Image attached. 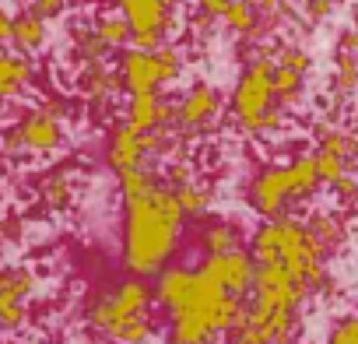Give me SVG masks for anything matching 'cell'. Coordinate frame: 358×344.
Returning a JSON list of instances; mask_svg holds the SVG:
<instances>
[{"mask_svg": "<svg viewBox=\"0 0 358 344\" xmlns=\"http://www.w3.org/2000/svg\"><path fill=\"white\" fill-rule=\"evenodd\" d=\"M183 225L187 211L165 183L144 197L123 201V267L137 278H155L183 243Z\"/></svg>", "mask_w": 358, "mask_h": 344, "instance_id": "6da1fadb", "label": "cell"}, {"mask_svg": "<svg viewBox=\"0 0 358 344\" xmlns=\"http://www.w3.org/2000/svg\"><path fill=\"white\" fill-rule=\"evenodd\" d=\"M250 253L257 264L285 267L309 295L327 288V257L330 253L320 246L313 229L295 215H281V218L264 222L250 239Z\"/></svg>", "mask_w": 358, "mask_h": 344, "instance_id": "7a4b0ae2", "label": "cell"}, {"mask_svg": "<svg viewBox=\"0 0 358 344\" xmlns=\"http://www.w3.org/2000/svg\"><path fill=\"white\" fill-rule=\"evenodd\" d=\"M229 113L236 130L246 137H274L288 127L292 109H285L274 95V53L267 46L257 50L239 71V81L229 99Z\"/></svg>", "mask_w": 358, "mask_h": 344, "instance_id": "3957f363", "label": "cell"}, {"mask_svg": "<svg viewBox=\"0 0 358 344\" xmlns=\"http://www.w3.org/2000/svg\"><path fill=\"white\" fill-rule=\"evenodd\" d=\"M116 8L134 25L130 46H137V50H158L162 43H172L187 25V22H179V15L165 0H116Z\"/></svg>", "mask_w": 358, "mask_h": 344, "instance_id": "277c9868", "label": "cell"}, {"mask_svg": "<svg viewBox=\"0 0 358 344\" xmlns=\"http://www.w3.org/2000/svg\"><path fill=\"white\" fill-rule=\"evenodd\" d=\"M151 302H155V288L144 285V278H127L123 285H116L113 292L99 295L92 306H88V327L92 330H106L109 323L116 320H127V316H141V313H151Z\"/></svg>", "mask_w": 358, "mask_h": 344, "instance_id": "5b68a950", "label": "cell"}, {"mask_svg": "<svg viewBox=\"0 0 358 344\" xmlns=\"http://www.w3.org/2000/svg\"><path fill=\"white\" fill-rule=\"evenodd\" d=\"M222 92L211 81H194L183 95L176 99V127L187 137H197L204 130H211L222 116Z\"/></svg>", "mask_w": 358, "mask_h": 344, "instance_id": "8992f818", "label": "cell"}, {"mask_svg": "<svg viewBox=\"0 0 358 344\" xmlns=\"http://www.w3.org/2000/svg\"><path fill=\"white\" fill-rule=\"evenodd\" d=\"M246 201L264 222L288 215V204H295L292 183H288V165H267L264 172H257L246 190Z\"/></svg>", "mask_w": 358, "mask_h": 344, "instance_id": "52a82bcc", "label": "cell"}, {"mask_svg": "<svg viewBox=\"0 0 358 344\" xmlns=\"http://www.w3.org/2000/svg\"><path fill=\"white\" fill-rule=\"evenodd\" d=\"M109 165L116 172H127V169H141V165H155V134L148 130H137L130 127L127 120L113 127L109 134V151H106Z\"/></svg>", "mask_w": 358, "mask_h": 344, "instance_id": "ba28073f", "label": "cell"}, {"mask_svg": "<svg viewBox=\"0 0 358 344\" xmlns=\"http://www.w3.org/2000/svg\"><path fill=\"white\" fill-rule=\"evenodd\" d=\"M116 71H120V81H123V92H127V95L162 92V88H165L158 50H137V46H127V50H120V64H116Z\"/></svg>", "mask_w": 358, "mask_h": 344, "instance_id": "9c48e42d", "label": "cell"}, {"mask_svg": "<svg viewBox=\"0 0 358 344\" xmlns=\"http://www.w3.org/2000/svg\"><path fill=\"white\" fill-rule=\"evenodd\" d=\"M201 271L211 274L225 292L243 295V299L250 295V288H253V281H257V260H253V253H246V250L215 253V257H208V260L201 264Z\"/></svg>", "mask_w": 358, "mask_h": 344, "instance_id": "30bf717a", "label": "cell"}, {"mask_svg": "<svg viewBox=\"0 0 358 344\" xmlns=\"http://www.w3.org/2000/svg\"><path fill=\"white\" fill-rule=\"evenodd\" d=\"M123 120L137 130H158V127H176V99H162L158 92H141L130 95Z\"/></svg>", "mask_w": 358, "mask_h": 344, "instance_id": "8fae6325", "label": "cell"}, {"mask_svg": "<svg viewBox=\"0 0 358 344\" xmlns=\"http://www.w3.org/2000/svg\"><path fill=\"white\" fill-rule=\"evenodd\" d=\"M18 130H22V141H25L29 151H53V148L64 144V120L57 113H50L46 106L32 109L18 123Z\"/></svg>", "mask_w": 358, "mask_h": 344, "instance_id": "7c38bea8", "label": "cell"}, {"mask_svg": "<svg viewBox=\"0 0 358 344\" xmlns=\"http://www.w3.org/2000/svg\"><path fill=\"white\" fill-rule=\"evenodd\" d=\"M155 302L165 309V313H172V309H179L190 295H194V288H197V271H190V267H162L158 274H155Z\"/></svg>", "mask_w": 358, "mask_h": 344, "instance_id": "4fadbf2b", "label": "cell"}, {"mask_svg": "<svg viewBox=\"0 0 358 344\" xmlns=\"http://www.w3.org/2000/svg\"><path fill=\"white\" fill-rule=\"evenodd\" d=\"M78 92L95 102V106H106L116 99V92H123V81H120V71L109 67L106 60H92V64H81L78 71Z\"/></svg>", "mask_w": 358, "mask_h": 344, "instance_id": "5bb4252c", "label": "cell"}, {"mask_svg": "<svg viewBox=\"0 0 358 344\" xmlns=\"http://www.w3.org/2000/svg\"><path fill=\"white\" fill-rule=\"evenodd\" d=\"M306 225L313 229V236L320 239V246H323L330 257L341 253V246L348 243V225H344V218L334 215V211H313V215L306 218Z\"/></svg>", "mask_w": 358, "mask_h": 344, "instance_id": "9a60e30c", "label": "cell"}, {"mask_svg": "<svg viewBox=\"0 0 358 344\" xmlns=\"http://www.w3.org/2000/svg\"><path fill=\"white\" fill-rule=\"evenodd\" d=\"M316 148L334 151V155H341L348 165H355V162H358V130H351V127H344V123H323L320 134H316Z\"/></svg>", "mask_w": 358, "mask_h": 344, "instance_id": "2e32d148", "label": "cell"}, {"mask_svg": "<svg viewBox=\"0 0 358 344\" xmlns=\"http://www.w3.org/2000/svg\"><path fill=\"white\" fill-rule=\"evenodd\" d=\"M288 183H292V201H309L323 180H320V169H316V155H299L288 162Z\"/></svg>", "mask_w": 358, "mask_h": 344, "instance_id": "e0dca14e", "label": "cell"}, {"mask_svg": "<svg viewBox=\"0 0 358 344\" xmlns=\"http://www.w3.org/2000/svg\"><path fill=\"white\" fill-rule=\"evenodd\" d=\"M92 25H95V32L102 36V43L116 53V50H127L130 43H134V25L127 22V15L116 8V11H99L95 18H92Z\"/></svg>", "mask_w": 358, "mask_h": 344, "instance_id": "ac0fdd59", "label": "cell"}, {"mask_svg": "<svg viewBox=\"0 0 358 344\" xmlns=\"http://www.w3.org/2000/svg\"><path fill=\"white\" fill-rule=\"evenodd\" d=\"M102 337H109L113 344H148L155 337V320L151 313H141V316H127V320H116L102 330Z\"/></svg>", "mask_w": 358, "mask_h": 344, "instance_id": "d6986e66", "label": "cell"}, {"mask_svg": "<svg viewBox=\"0 0 358 344\" xmlns=\"http://www.w3.org/2000/svg\"><path fill=\"white\" fill-rule=\"evenodd\" d=\"M36 78V67L29 57H0V99H11L22 88H29V81Z\"/></svg>", "mask_w": 358, "mask_h": 344, "instance_id": "ffe728a7", "label": "cell"}, {"mask_svg": "<svg viewBox=\"0 0 358 344\" xmlns=\"http://www.w3.org/2000/svg\"><path fill=\"white\" fill-rule=\"evenodd\" d=\"M11 43L22 50V53H36L46 46V18H39L32 8L22 11L15 18V32H11Z\"/></svg>", "mask_w": 358, "mask_h": 344, "instance_id": "44dd1931", "label": "cell"}, {"mask_svg": "<svg viewBox=\"0 0 358 344\" xmlns=\"http://www.w3.org/2000/svg\"><path fill=\"white\" fill-rule=\"evenodd\" d=\"M222 25H225L232 36L253 39V32H257V25H260L257 0H229V8H225V15H222Z\"/></svg>", "mask_w": 358, "mask_h": 344, "instance_id": "7402d4cb", "label": "cell"}, {"mask_svg": "<svg viewBox=\"0 0 358 344\" xmlns=\"http://www.w3.org/2000/svg\"><path fill=\"white\" fill-rule=\"evenodd\" d=\"M201 246H204L208 257H215V253H232V250H243V246H246V236H243V229L232 225V222H215V225L204 229Z\"/></svg>", "mask_w": 358, "mask_h": 344, "instance_id": "603a6c76", "label": "cell"}, {"mask_svg": "<svg viewBox=\"0 0 358 344\" xmlns=\"http://www.w3.org/2000/svg\"><path fill=\"white\" fill-rule=\"evenodd\" d=\"M302 92H306V71L274 60V95H278V102L285 109H295L299 99H302Z\"/></svg>", "mask_w": 358, "mask_h": 344, "instance_id": "cb8c5ba5", "label": "cell"}, {"mask_svg": "<svg viewBox=\"0 0 358 344\" xmlns=\"http://www.w3.org/2000/svg\"><path fill=\"white\" fill-rule=\"evenodd\" d=\"M176 197H179V204H183V211H187V218H208L211 215V208H215V187H208V183H187V187H179L176 190Z\"/></svg>", "mask_w": 358, "mask_h": 344, "instance_id": "d4e9b609", "label": "cell"}, {"mask_svg": "<svg viewBox=\"0 0 358 344\" xmlns=\"http://www.w3.org/2000/svg\"><path fill=\"white\" fill-rule=\"evenodd\" d=\"M43 201H46L53 211L71 208V201H74V180L67 176V172H53V176L43 183Z\"/></svg>", "mask_w": 358, "mask_h": 344, "instance_id": "484cf974", "label": "cell"}, {"mask_svg": "<svg viewBox=\"0 0 358 344\" xmlns=\"http://www.w3.org/2000/svg\"><path fill=\"white\" fill-rule=\"evenodd\" d=\"M158 60H162L165 88H172L179 78H183V71H187V57H183V50H179L176 43H162V46H158Z\"/></svg>", "mask_w": 358, "mask_h": 344, "instance_id": "4316f807", "label": "cell"}, {"mask_svg": "<svg viewBox=\"0 0 358 344\" xmlns=\"http://www.w3.org/2000/svg\"><path fill=\"white\" fill-rule=\"evenodd\" d=\"M313 155H316V169H320V180H323V187H334V183L344 176V172H351V165H348L341 155H334V151L316 148Z\"/></svg>", "mask_w": 358, "mask_h": 344, "instance_id": "83f0119b", "label": "cell"}, {"mask_svg": "<svg viewBox=\"0 0 358 344\" xmlns=\"http://www.w3.org/2000/svg\"><path fill=\"white\" fill-rule=\"evenodd\" d=\"M274 60H278V64H288V67H299V71H306V74H309V67H313V57L306 53V46H295V43L278 46V50H274Z\"/></svg>", "mask_w": 358, "mask_h": 344, "instance_id": "f1b7e54d", "label": "cell"}, {"mask_svg": "<svg viewBox=\"0 0 358 344\" xmlns=\"http://www.w3.org/2000/svg\"><path fill=\"white\" fill-rule=\"evenodd\" d=\"M327 344H358V316H344L330 327Z\"/></svg>", "mask_w": 358, "mask_h": 344, "instance_id": "f546056e", "label": "cell"}, {"mask_svg": "<svg viewBox=\"0 0 358 344\" xmlns=\"http://www.w3.org/2000/svg\"><path fill=\"white\" fill-rule=\"evenodd\" d=\"M334 4L337 0H302V18L309 25H320V22H327L334 15Z\"/></svg>", "mask_w": 358, "mask_h": 344, "instance_id": "4dcf8cb0", "label": "cell"}, {"mask_svg": "<svg viewBox=\"0 0 358 344\" xmlns=\"http://www.w3.org/2000/svg\"><path fill=\"white\" fill-rule=\"evenodd\" d=\"M330 190H334V197H337L341 204H348V208H351V204H358V180L351 176V172H344V176H341Z\"/></svg>", "mask_w": 358, "mask_h": 344, "instance_id": "1f68e13d", "label": "cell"}, {"mask_svg": "<svg viewBox=\"0 0 358 344\" xmlns=\"http://www.w3.org/2000/svg\"><path fill=\"white\" fill-rule=\"evenodd\" d=\"M39 18H46V22H53V18H60L64 11H67V0H32L29 4Z\"/></svg>", "mask_w": 358, "mask_h": 344, "instance_id": "d6a6232c", "label": "cell"}, {"mask_svg": "<svg viewBox=\"0 0 358 344\" xmlns=\"http://www.w3.org/2000/svg\"><path fill=\"white\" fill-rule=\"evenodd\" d=\"M194 4H197V11H204V15H211V18L222 22V15H225V8H229V0H194Z\"/></svg>", "mask_w": 358, "mask_h": 344, "instance_id": "836d02e7", "label": "cell"}, {"mask_svg": "<svg viewBox=\"0 0 358 344\" xmlns=\"http://www.w3.org/2000/svg\"><path fill=\"white\" fill-rule=\"evenodd\" d=\"M11 32H15V18H11L8 11H0V43H8Z\"/></svg>", "mask_w": 358, "mask_h": 344, "instance_id": "e575fe53", "label": "cell"}, {"mask_svg": "<svg viewBox=\"0 0 358 344\" xmlns=\"http://www.w3.org/2000/svg\"><path fill=\"white\" fill-rule=\"evenodd\" d=\"M165 4H169L172 11H179V8H183V4H187V0H165Z\"/></svg>", "mask_w": 358, "mask_h": 344, "instance_id": "d590c367", "label": "cell"}, {"mask_svg": "<svg viewBox=\"0 0 358 344\" xmlns=\"http://www.w3.org/2000/svg\"><path fill=\"white\" fill-rule=\"evenodd\" d=\"M355 29H358V11H355Z\"/></svg>", "mask_w": 358, "mask_h": 344, "instance_id": "8d00e7d4", "label": "cell"}, {"mask_svg": "<svg viewBox=\"0 0 358 344\" xmlns=\"http://www.w3.org/2000/svg\"><path fill=\"white\" fill-rule=\"evenodd\" d=\"M0 236H4V222H0Z\"/></svg>", "mask_w": 358, "mask_h": 344, "instance_id": "74e56055", "label": "cell"}]
</instances>
